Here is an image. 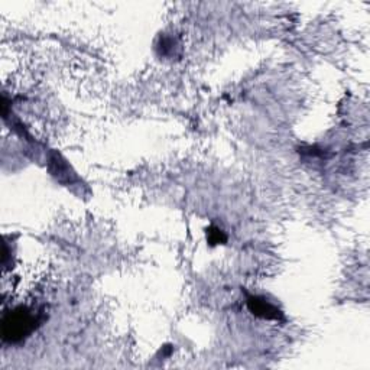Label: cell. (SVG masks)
Here are the masks:
<instances>
[{"label":"cell","mask_w":370,"mask_h":370,"mask_svg":"<svg viewBox=\"0 0 370 370\" xmlns=\"http://www.w3.org/2000/svg\"><path fill=\"white\" fill-rule=\"evenodd\" d=\"M35 327V319L30 311L18 308L4 320V337L9 341H16L30 334Z\"/></svg>","instance_id":"6da1fadb"},{"label":"cell","mask_w":370,"mask_h":370,"mask_svg":"<svg viewBox=\"0 0 370 370\" xmlns=\"http://www.w3.org/2000/svg\"><path fill=\"white\" fill-rule=\"evenodd\" d=\"M249 308L253 314H256L258 317H262V319L278 320V317H279V311L264 298H258V297L249 298Z\"/></svg>","instance_id":"7a4b0ae2"}]
</instances>
